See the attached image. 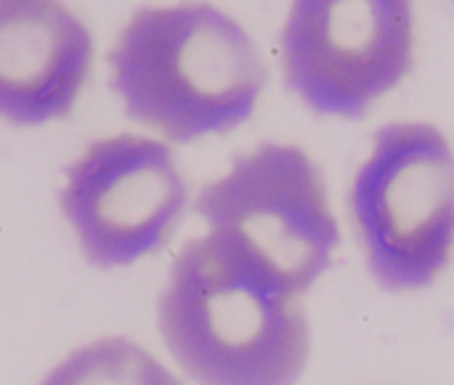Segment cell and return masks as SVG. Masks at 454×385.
<instances>
[{
	"mask_svg": "<svg viewBox=\"0 0 454 385\" xmlns=\"http://www.w3.org/2000/svg\"><path fill=\"white\" fill-rule=\"evenodd\" d=\"M109 72L128 120L168 144L242 128L269 80L245 24L205 0L138 8L109 51Z\"/></svg>",
	"mask_w": 454,
	"mask_h": 385,
	"instance_id": "6da1fadb",
	"label": "cell"
},
{
	"mask_svg": "<svg viewBox=\"0 0 454 385\" xmlns=\"http://www.w3.org/2000/svg\"><path fill=\"white\" fill-rule=\"evenodd\" d=\"M93 35L61 0H0V120H67L93 69Z\"/></svg>",
	"mask_w": 454,
	"mask_h": 385,
	"instance_id": "52a82bcc",
	"label": "cell"
},
{
	"mask_svg": "<svg viewBox=\"0 0 454 385\" xmlns=\"http://www.w3.org/2000/svg\"><path fill=\"white\" fill-rule=\"evenodd\" d=\"M348 221L364 266L388 293L434 287L454 258V146L428 120L375 130L348 184Z\"/></svg>",
	"mask_w": 454,
	"mask_h": 385,
	"instance_id": "277c9868",
	"label": "cell"
},
{
	"mask_svg": "<svg viewBox=\"0 0 454 385\" xmlns=\"http://www.w3.org/2000/svg\"><path fill=\"white\" fill-rule=\"evenodd\" d=\"M40 385H184V381L141 343L101 338L64 357Z\"/></svg>",
	"mask_w": 454,
	"mask_h": 385,
	"instance_id": "ba28073f",
	"label": "cell"
},
{
	"mask_svg": "<svg viewBox=\"0 0 454 385\" xmlns=\"http://www.w3.org/2000/svg\"><path fill=\"white\" fill-rule=\"evenodd\" d=\"M157 325L176 367L197 385H298L311 357L301 298L266 285L207 234L178 250Z\"/></svg>",
	"mask_w": 454,
	"mask_h": 385,
	"instance_id": "7a4b0ae2",
	"label": "cell"
},
{
	"mask_svg": "<svg viewBox=\"0 0 454 385\" xmlns=\"http://www.w3.org/2000/svg\"><path fill=\"white\" fill-rule=\"evenodd\" d=\"M59 208L90 266L128 269L173 240L189 186L168 141L117 133L69 162Z\"/></svg>",
	"mask_w": 454,
	"mask_h": 385,
	"instance_id": "8992f818",
	"label": "cell"
},
{
	"mask_svg": "<svg viewBox=\"0 0 454 385\" xmlns=\"http://www.w3.org/2000/svg\"><path fill=\"white\" fill-rule=\"evenodd\" d=\"M450 3H452V5H454V0H450Z\"/></svg>",
	"mask_w": 454,
	"mask_h": 385,
	"instance_id": "9c48e42d",
	"label": "cell"
},
{
	"mask_svg": "<svg viewBox=\"0 0 454 385\" xmlns=\"http://www.w3.org/2000/svg\"><path fill=\"white\" fill-rule=\"evenodd\" d=\"M415 0H290L279 29L287 90L327 120H362L412 72Z\"/></svg>",
	"mask_w": 454,
	"mask_h": 385,
	"instance_id": "5b68a950",
	"label": "cell"
},
{
	"mask_svg": "<svg viewBox=\"0 0 454 385\" xmlns=\"http://www.w3.org/2000/svg\"><path fill=\"white\" fill-rule=\"evenodd\" d=\"M194 213L229 255L293 298L333 269L343 240L322 168L287 141H263L234 157L200 189Z\"/></svg>",
	"mask_w": 454,
	"mask_h": 385,
	"instance_id": "3957f363",
	"label": "cell"
}]
</instances>
